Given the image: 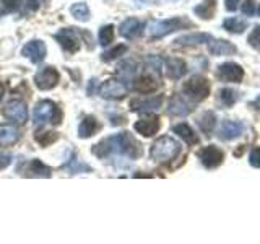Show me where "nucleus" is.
<instances>
[{
  "mask_svg": "<svg viewBox=\"0 0 260 244\" xmlns=\"http://www.w3.org/2000/svg\"><path fill=\"white\" fill-rule=\"evenodd\" d=\"M4 114H5V117L13 120L15 124H24V122L28 120V108H26V104L20 100L8 101L4 108Z\"/></svg>",
  "mask_w": 260,
  "mask_h": 244,
  "instance_id": "1a4fd4ad",
  "label": "nucleus"
},
{
  "mask_svg": "<svg viewBox=\"0 0 260 244\" xmlns=\"http://www.w3.org/2000/svg\"><path fill=\"white\" fill-rule=\"evenodd\" d=\"M165 72L169 78L179 80L182 78L187 73V65L182 59H177V57H169L165 60Z\"/></svg>",
  "mask_w": 260,
  "mask_h": 244,
  "instance_id": "6ab92c4d",
  "label": "nucleus"
},
{
  "mask_svg": "<svg viewBox=\"0 0 260 244\" xmlns=\"http://www.w3.org/2000/svg\"><path fill=\"white\" fill-rule=\"evenodd\" d=\"M197 124L200 127V130L205 135H210L211 132H213V129H215V124H216V116L211 111H205L202 114V116L199 117L197 120Z\"/></svg>",
  "mask_w": 260,
  "mask_h": 244,
  "instance_id": "a878e982",
  "label": "nucleus"
},
{
  "mask_svg": "<svg viewBox=\"0 0 260 244\" xmlns=\"http://www.w3.org/2000/svg\"><path fill=\"white\" fill-rule=\"evenodd\" d=\"M62 119V112L57 108V104L44 100L38 103V106L35 108V112H32V120L35 124L41 126V124H47V122H52V124H60Z\"/></svg>",
  "mask_w": 260,
  "mask_h": 244,
  "instance_id": "39448f33",
  "label": "nucleus"
},
{
  "mask_svg": "<svg viewBox=\"0 0 260 244\" xmlns=\"http://www.w3.org/2000/svg\"><path fill=\"white\" fill-rule=\"evenodd\" d=\"M57 138H59V134L57 132H47V130H41V132H36L35 134V140L41 145V146H49L57 142Z\"/></svg>",
  "mask_w": 260,
  "mask_h": 244,
  "instance_id": "2f4dec72",
  "label": "nucleus"
},
{
  "mask_svg": "<svg viewBox=\"0 0 260 244\" xmlns=\"http://www.w3.org/2000/svg\"><path fill=\"white\" fill-rule=\"evenodd\" d=\"M192 109H193L192 103L182 95H174L169 100V104H168V112L173 114V116H179V117L189 116V114L192 112Z\"/></svg>",
  "mask_w": 260,
  "mask_h": 244,
  "instance_id": "dca6fc26",
  "label": "nucleus"
},
{
  "mask_svg": "<svg viewBox=\"0 0 260 244\" xmlns=\"http://www.w3.org/2000/svg\"><path fill=\"white\" fill-rule=\"evenodd\" d=\"M70 13L73 15V18L78 20V21H88L89 20V7L85 2H78V4H73L70 7Z\"/></svg>",
  "mask_w": 260,
  "mask_h": 244,
  "instance_id": "7c9ffc66",
  "label": "nucleus"
},
{
  "mask_svg": "<svg viewBox=\"0 0 260 244\" xmlns=\"http://www.w3.org/2000/svg\"><path fill=\"white\" fill-rule=\"evenodd\" d=\"M246 126L239 120H223L221 126L218 127V138L221 140H233V138H238L239 135L244 134Z\"/></svg>",
  "mask_w": 260,
  "mask_h": 244,
  "instance_id": "2eb2a0df",
  "label": "nucleus"
},
{
  "mask_svg": "<svg viewBox=\"0 0 260 244\" xmlns=\"http://www.w3.org/2000/svg\"><path fill=\"white\" fill-rule=\"evenodd\" d=\"M199 158L202 161V165L208 168V169H213V168H218L219 165L223 163L224 160V153L218 148L215 145H208L205 146L200 153H199Z\"/></svg>",
  "mask_w": 260,
  "mask_h": 244,
  "instance_id": "ddd939ff",
  "label": "nucleus"
},
{
  "mask_svg": "<svg viewBox=\"0 0 260 244\" xmlns=\"http://www.w3.org/2000/svg\"><path fill=\"white\" fill-rule=\"evenodd\" d=\"M173 130H174V134H177L179 137L182 138L184 142H187L189 145H197V143H199V137H197V134L193 132L190 126L184 124V122H182V124L174 126Z\"/></svg>",
  "mask_w": 260,
  "mask_h": 244,
  "instance_id": "393cba45",
  "label": "nucleus"
},
{
  "mask_svg": "<svg viewBox=\"0 0 260 244\" xmlns=\"http://www.w3.org/2000/svg\"><path fill=\"white\" fill-rule=\"evenodd\" d=\"M4 13H20V15H31L38 12L39 0H0Z\"/></svg>",
  "mask_w": 260,
  "mask_h": 244,
  "instance_id": "423d86ee",
  "label": "nucleus"
},
{
  "mask_svg": "<svg viewBox=\"0 0 260 244\" xmlns=\"http://www.w3.org/2000/svg\"><path fill=\"white\" fill-rule=\"evenodd\" d=\"M4 93H5V88H4V85H2V83H0V101H2Z\"/></svg>",
  "mask_w": 260,
  "mask_h": 244,
  "instance_id": "79ce46f5",
  "label": "nucleus"
},
{
  "mask_svg": "<svg viewBox=\"0 0 260 244\" xmlns=\"http://www.w3.org/2000/svg\"><path fill=\"white\" fill-rule=\"evenodd\" d=\"M28 173L29 176H36V177H51V168H47L41 160H32L28 166Z\"/></svg>",
  "mask_w": 260,
  "mask_h": 244,
  "instance_id": "cd10ccee",
  "label": "nucleus"
},
{
  "mask_svg": "<svg viewBox=\"0 0 260 244\" xmlns=\"http://www.w3.org/2000/svg\"><path fill=\"white\" fill-rule=\"evenodd\" d=\"M143 28H145L143 21L137 20V18H127L125 21L120 23L119 33L125 39H135V38H138L143 33Z\"/></svg>",
  "mask_w": 260,
  "mask_h": 244,
  "instance_id": "a211bd4d",
  "label": "nucleus"
},
{
  "mask_svg": "<svg viewBox=\"0 0 260 244\" xmlns=\"http://www.w3.org/2000/svg\"><path fill=\"white\" fill-rule=\"evenodd\" d=\"M241 0H224V4H226V10L228 12H234L236 8H238Z\"/></svg>",
  "mask_w": 260,
  "mask_h": 244,
  "instance_id": "ea45409f",
  "label": "nucleus"
},
{
  "mask_svg": "<svg viewBox=\"0 0 260 244\" xmlns=\"http://www.w3.org/2000/svg\"><path fill=\"white\" fill-rule=\"evenodd\" d=\"M46 44L41 39H32L29 43H26L21 49V55H24L26 59H29L32 64H41L46 57Z\"/></svg>",
  "mask_w": 260,
  "mask_h": 244,
  "instance_id": "f8f14e48",
  "label": "nucleus"
},
{
  "mask_svg": "<svg viewBox=\"0 0 260 244\" xmlns=\"http://www.w3.org/2000/svg\"><path fill=\"white\" fill-rule=\"evenodd\" d=\"M208 51L213 55H231V54L238 52V47L231 44L230 41H224V39H210Z\"/></svg>",
  "mask_w": 260,
  "mask_h": 244,
  "instance_id": "aec40b11",
  "label": "nucleus"
},
{
  "mask_svg": "<svg viewBox=\"0 0 260 244\" xmlns=\"http://www.w3.org/2000/svg\"><path fill=\"white\" fill-rule=\"evenodd\" d=\"M159 127H161V122H159V117H156V116L143 117L138 122H135V126H134L137 132L143 137H153L154 134H158Z\"/></svg>",
  "mask_w": 260,
  "mask_h": 244,
  "instance_id": "f3484780",
  "label": "nucleus"
},
{
  "mask_svg": "<svg viewBox=\"0 0 260 244\" xmlns=\"http://www.w3.org/2000/svg\"><path fill=\"white\" fill-rule=\"evenodd\" d=\"M100 129H101L100 120L93 116H86L78 126V137L80 138H89V137H93Z\"/></svg>",
  "mask_w": 260,
  "mask_h": 244,
  "instance_id": "4be33fe9",
  "label": "nucleus"
},
{
  "mask_svg": "<svg viewBox=\"0 0 260 244\" xmlns=\"http://www.w3.org/2000/svg\"><path fill=\"white\" fill-rule=\"evenodd\" d=\"M12 165V157L10 155H5V153H0V171L8 168Z\"/></svg>",
  "mask_w": 260,
  "mask_h": 244,
  "instance_id": "58836bf2",
  "label": "nucleus"
},
{
  "mask_svg": "<svg viewBox=\"0 0 260 244\" xmlns=\"http://www.w3.org/2000/svg\"><path fill=\"white\" fill-rule=\"evenodd\" d=\"M238 100H239V93L234 92L231 88H224L219 92V101H221L224 106H233Z\"/></svg>",
  "mask_w": 260,
  "mask_h": 244,
  "instance_id": "f704fd0d",
  "label": "nucleus"
},
{
  "mask_svg": "<svg viewBox=\"0 0 260 244\" xmlns=\"http://www.w3.org/2000/svg\"><path fill=\"white\" fill-rule=\"evenodd\" d=\"M127 92H128V88L124 83V80H119V78L106 80L100 86V89H98V93H100V96L104 98V100H120V98H124L127 95Z\"/></svg>",
  "mask_w": 260,
  "mask_h": 244,
  "instance_id": "0eeeda50",
  "label": "nucleus"
},
{
  "mask_svg": "<svg viewBox=\"0 0 260 244\" xmlns=\"http://www.w3.org/2000/svg\"><path fill=\"white\" fill-rule=\"evenodd\" d=\"M98 41H100V44L103 47L109 46L112 41H114V26L112 24H106V26H103L100 29V33H98Z\"/></svg>",
  "mask_w": 260,
  "mask_h": 244,
  "instance_id": "473e14b6",
  "label": "nucleus"
},
{
  "mask_svg": "<svg viewBox=\"0 0 260 244\" xmlns=\"http://www.w3.org/2000/svg\"><path fill=\"white\" fill-rule=\"evenodd\" d=\"M59 72H57L54 67H43L36 75H35V83L39 89H52L59 83Z\"/></svg>",
  "mask_w": 260,
  "mask_h": 244,
  "instance_id": "9d476101",
  "label": "nucleus"
},
{
  "mask_svg": "<svg viewBox=\"0 0 260 244\" xmlns=\"http://www.w3.org/2000/svg\"><path fill=\"white\" fill-rule=\"evenodd\" d=\"M93 153L98 158H106L114 153H119L130 160H137L142 157V145L135 140V137L132 134L120 132L117 135L104 138L103 142L94 145Z\"/></svg>",
  "mask_w": 260,
  "mask_h": 244,
  "instance_id": "f257e3e1",
  "label": "nucleus"
},
{
  "mask_svg": "<svg viewBox=\"0 0 260 244\" xmlns=\"http://www.w3.org/2000/svg\"><path fill=\"white\" fill-rule=\"evenodd\" d=\"M55 41L62 46L65 52H78L80 49V35L77 28H63L54 35Z\"/></svg>",
  "mask_w": 260,
  "mask_h": 244,
  "instance_id": "6e6552de",
  "label": "nucleus"
},
{
  "mask_svg": "<svg viewBox=\"0 0 260 244\" xmlns=\"http://www.w3.org/2000/svg\"><path fill=\"white\" fill-rule=\"evenodd\" d=\"M181 153V145L173 137H159L156 142L151 145L150 157L156 163H169L173 161L177 155Z\"/></svg>",
  "mask_w": 260,
  "mask_h": 244,
  "instance_id": "f03ea898",
  "label": "nucleus"
},
{
  "mask_svg": "<svg viewBox=\"0 0 260 244\" xmlns=\"http://www.w3.org/2000/svg\"><path fill=\"white\" fill-rule=\"evenodd\" d=\"M218 78L226 83H239L244 78V70L241 65L234 64V62H226L218 67Z\"/></svg>",
  "mask_w": 260,
  "mask_h": 244,
  "instance_id": "9b49d317",
  "label": "nucleus"
},
{
  "mask_svg": "<svg viewBox=\"0 0 260 244\" xmlns=\"http://www.w3.org/2000/svg\"><path fill=\"white\" fill-rule=\"evenodd\" d=\"M162 104V96H148V98H142V100H134L130 103V109L135 112H142V114H151L156 112Z\"/></svg>",
  "mask_w": 260,
  "mask_h": 244,
  "instance_id": "4468645a",
  "label": "nucleus"
},
{
  "mask_svg": "<svg viewBox=\"0 0 260 244\" xmlns=\"http://www.w3.org/2000/svg\"><path fill=\"white\" fill-rule=\"evenodd\" d=\"M182 92L187 100H190L192 103H200L210 95V83L205 77L195 75L189 81H185Z\"/></svg>",
  "mask_w": 260,
  "mask_h": 244,
  "instance_id": "20e7f679",
  "label": "nucleus"
},
{
  "mask_svg": "<svg viewBox=\"0 0 260 244\" xmlns=\"http://www.w3.org/2000/svg\"><path fill=\"white\" fill-rule=\"evenodd\" d=\"M137 70H138V67H137V64L134 60H124V62H120L117 65V75H120L122 77L120 80H124V81L134 78Z\"/></svg>",
  "mask_w": 260,
  "mask_h": 244,
  "instance_id": "c756f323",
  "label": "nucleus"
},
{
  "mask_svg": "<svg viewBox=\"0 0 260 244\" xmlns=\"http://www.w3.org/2000/svg\"><path fill=\"white\" fill-rule=\"evenodd\" d=\"M242 13L247 16H254L255 13H260V7L255 5L254 0H246V2L242 4Z\"/></svg>",
  "mask_w": 260,
  "mask_h": 244,
  "instance_id": "c9c22d12",
  "label": "nucleus"
},
{
  "mask_svg": "<svg viewBox=\"0 0 260 244\" xmlns=\"http://www.w3.org/2000/svg\"><path fill=\"white\" fill-rule=\"evenodd\" d=\"M158 86H159L158 80L153 75H150V73H145V75H142L140 78H137L134 81V89L142 95H148V93L156 92Z\"/></svg>",
  "mask_w": 260,
  "mask_h": 244,
  "instance_id": "412c9836",
  "label": "nucleus"
},
{
  "mask_svg": "<svg viewBox=\"0 0 260 244\" xmlns=\"http://www.w3.org/2000/svg\"><path fill=\"white\" fill-rule=\"evenodd\" d=\"M215 8H216L215 0H203L200 5L193 8V12H195V15H199L203 20H210V18H213Z\"/></svg>",
  "mask_w": 260,
  "mask_h": 244,
  "instance_id": "bb28decb",
  "label": "nucleus"
},
{
  "mask_svg": "<svg viewBox=\"0 0 260 244\" xmlns=\"http://www.w3.org/2000/svg\"><path fill=\"white\" fill-rule=\"evenodd\" d=\"M20 140V132L12 126H0V145L10 146Z\"/></svg>",
  "mask_w": 260,
  "mask_h": 244,
  "instance_id": "b1692460",
  "label": "nucleus"
},
{
  "mask_svg": "<svg viewBox=\"0 0 260 244\" xmlns=\"http://www.w3.org/2000/svg\"><path fill=\"white\" fill-rule=\"evenodd\" d=\"M223 28L226 31H230V33H236V35H241V33H244V31L247 29V21L242 20V18H236V16H233V18H226L224 20Z\"/></svg>",
  "mask_w": 260,
  "mask_h": 244,
  "instance_id": "c85d7f7f",
  "label": "nucleus"
},
{
  "mask_svg": "<svg viewBox=\"0 0 260 244\" xmlns=\"http://www.w3.org/2000/svg\"><path fill=\"white\" fill-rule=\"evenodd\" d=\"M192 26V21L184 18V16H174V18H166V20H159V21H154L150 24V36L151 38H162V36H168L171 33L179 31V29H184V28H190Z\"/></svg>",
  "mask_w": 260,
  "mask_h": 244,
  "instance_id": "7ed1b4c3",
  "label": "nucleus"
},
{
  "mask_svg": "<svg viewBox=\"0 0 260 244\" xmlns=\"http://www.w3.org/2000/svg\"><path fill=\"white\" fill-rule=\"evenodd\" d=\"M249 163L254 168H260V148H254L249 155Z\"/></svg>",
  "mask_w": 260,
  "mask_h": 244,
  "instance_id": "e433bc0d",
  "label": "nucleus"
},
{
  "mask_svg": "<svg viewBox=\"0 0 260 244\" xmlns=\"http://www.w3.org/2000/svg\"><path fill=\"white\" fill-rule=\"evenodd\" d=\"M254 106H255V108L260 111V95H258V96L255 98V100H254Z\"/></svg>",
  "mask_w": 260,
  "mask_h": 244,
  "instance_id": "a19ab883",
  "label": "nucleus"
},
{
  "mask_svg": "<svg viewBox=\"0 0 260 244\" xmlns=\"http://www.w3.org/2000/svg\"><path fill=\"white\" fill-rule=\"evenodd\" d=\"M125 52H127V46L125 44H117V46H114L112 49H109V51H106L103 54V60L104 62H112V60H116L117 57L125 55Z\"/></svg>",
  "mask_w": 260,
  "mask_h": 244,
  "instance_id": "72a5a7b5",
  "label": "nucleus"
},
{
  "mask_svg": "<svg viewBox=\"0 0 260 244\" xmlns=\"http://www.w3.org/2000/svg\"><path fill=\"white\" fill-rule=\"evenodd\" d=\"M211 39L208 33H190L176 39V44L179 46H195V44H205Z\"/></svg>",
  "mask_w": 260,
  "mask_h": 244,
  "instance_id": "5701e85b",
  "label": "nucleus"
},
{
  "mask_svg": "<svg viewBox=\"0 0 260 244\" xmlns=\"http://www.w3.org/2000/svg\"><path fill=\"white\" fill-rule=\"evenodd\" d=\"M249 43H250V46L260 49V26H257L254 31H252V35L249 36Z\"/></svg>",
  "mask_w": 260,
  "mask_h": 244,
  "instance_id": "4c0bfd02",
  "label": "nucleus"
}]
</instances>
